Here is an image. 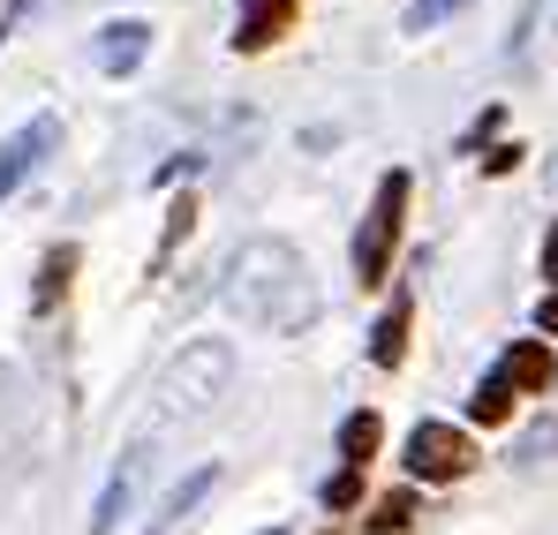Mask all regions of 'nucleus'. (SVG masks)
Segmentation results:
<instances>
[{"instance_id": "nucleus-1", "label": "nucleus", "mask_w": 558, "mask_h": 535, "mask_svg": "<svg viewBox=\"0 0 558 535\" xmlns=\"http://www.w3.org/2000/svg\"><path fill=\"white\" fill-rule=\"evenodd\" d=\"M227 302L272 332H294L317 317V287H310V265L287 250V242H250L234 257V279H227Z\"/></svg>"}, {"instance_id": "nucleus-2", "label": "nucleus", "mask_w": 558, "mask_h": 535, "mask_svg": "<svg viewBox=\"0 0 558 535\" xmlns=\"http://www.w3.org/2000/svg\"><path fill=\"white\" fill-rule=\"evenodd\" d=\"M400 204H408V174H385L377 181V204L371 219H363V234H355V279L377 287L385 265H392V242H400Z\"/></svg>"}, {"instance_id": "nucleus-3", "label": "nucleus", "mask_w": 558, "mask_h": 535, "mask_svg": "<svg viewBox=\"0 0 558 535\" xmlns=\"http://www.w3.org/2000/svg\"><path fill=\"white\" fill-rule=\"evenodd\" d=\"M468 460H475V446H468L453 423H415V438H408V475L453 483V475H468Z\"/></svg>"}, {"instance_id": "nucleus-4", "label": "nucleus", "mask_w": 558, "mask_h": 535, "mask_svg": "<svg viewBox=\"0 0 558 535\" xmlns=\"http://www.w3.org/2000/svg\"><path fill=\"white\" fill-rule=\"evenodd\" d=\"M53 144H61V113H31V121H23L8 144H0V204L15 196V181L31 174V167H38Z\"/></svg>"}, {"instance_id": "nucleus-5", "label": "nucleus", "mask_w": 558, "mask_h": 535, "mask_svg": "<svg viewBox=\"0 0 558 535\" xmlns=\"http://www.w3.org/2000/svg\"><path fill=\"white\" fill-rule=\"evenodd\" d=\"M219 385H227V348H211V340H204V348H189V355L174 362V377H167V400H174V408H204Z\"/></svg>"}, {"instance_id": "nucleus-6", "label": "nucleus", "mask_w": 558, "mask_h": 535, "mask_svg": "<svg viewBox=\"0 0 558 535\" xmlns=\"http://www.w3.org/2000/svg\"><path fill=\"white\" fill-rule=\"evenodd\" d=\"M144 46H151V31H144V23H106V31L92 38V61L106 69V76H129V69L144 61Z\"/></svg>"}, {"instance_id": "nucleus-7", "label": "nucleus", "mask_w": 558, "mask_h": 535, "mask_svg": "<svg viewBox=\"0 0 558 535\" xmlns=\"http://www.w3.org/2000/svg\"><path fill=\"white\" fill-rule=\"evenodd\" d=\"M302 0H242V23H234V46L242 53H257V46H272L279 31H287V15H294Z\"/></svg>"}, {"instance_id": "nucleus-8", "label": "nucleus", "mask_w": 558, "mask_h": 535, "mask_svg": "<svg viewBox=\"0 0 558 535\" xmlns=\"http://www.w3.org/2000/svg\"><path fill=\"white\" fill-rule=\"evenodd\" d=\"M498 377H506L513 392H544L558 369H551V355H544L536 340H521V348H506V369H498Z\"/></svg>"}, {"instance_id": "nucleus-9", "label": "nucleus", "mask_w": 558, "mask_h": 535, "mask_svg": "<svg viewBox=\"0 0 558 535\" xmlns=\"http://www.w3.org/2000/svg\"><path fill=\"white\" fill-rule=\"evenodd\" d=\"M136 467H144V452H129V460L113 467V483H106V498H98V513H92V535H113V521L129 513V490H136Z\"/></svg>"}, {"instance_id": "nucleus-10", "label": "nucleus", "mask_w": 558, "mask_h": 535, "mask_svg": "<svg viewBox=\"0 0 558 535\" xmlns=\"http://www.w3.org/2000/svg\"><path fill=\"white\" fill-rule=\"evenodd\" d=\"M400 355H408V302H392L371 332V362H400Z\"/></svg>"}, {"instance_id": "nucleus-11", "label": "nucleus", "mask_w": 558, "mask_h": 535, "mask_svg": "<svg viewBox=\"0 0 558 535\" xmlns=\"http://www.w3.org/2000/svg\"><path fill=\"white\" fill-rule=\"evenodd\" d=\"M204 490H211V467H196V475H189L182 490H174V498H167V513H159V521H151V535H174L189 521V506H196V498H204Z\"/></svg>"}, {"instance_id": "nucleus-12", "label": "nucleus", "mask_w": 558, "mask_h": 535, "mask_svg": "<svg viewBox=\"0 0 558 535\" xmlns=\"http://www.w3.org/2000/svg\"><path fill=\"white\" fill-rule=\"evenodd\" d=\"M377 438H385V430H377L371 408H363V415H348V423H340V452H348V467H363V460L377 452Z\"/></svg>"}, {"instance_id": "nucleus-13", "label": "nucleus", "mask_w": 558, "mask_h": 535, "mask_svg": "<svg viewBox=\"0 0 558 535\" xmlns=\"http://www.w3.org/2000/svg\"><path fill=\"white\" fill-rule=\"evenodd\" d=\"M468 415H475V423H506V415H513V385H506V377H483L475 400H468Z\"/></svg>"}, {"instance_id": "nucleus-14", "label": "nucleus", "mask_w": 558, "mask_h": 535, "mask_svg": "<svg viewBox=\"0 0 558 535\" xmlns=\"http://www.w3.org/2000/svg\"><path fill=\"white\" fill-rule=\"evenodd\" d=\"M69 271H76V250H53V257H46V279H38V309H46V302L69 287Z\"/></svg>"}, {"instance_id": "nucleus-15", "label": "nucleus", "mask_w": 558, "mask_h": 535, "mask_svg": "<svg viewBox=\"0 0 558 535\" xmlns=\"http://www.w3.org/2000/svg\"><path fill=\"white\" fill-rule=\"evenodd\" d=\"M408 521H415V498H408V490H400V498H385V506L371 513V528H377V535H400Z\"/></svg>"}, {"instance_id": "nucleus-16", "label": "nucleus", "mask_w": 558, "mask_h": 535, "mask_svg": "<svg viewBox=\"0 0 558 535\" xmlns=\"http://www.w3.org/2000/svg\"><path fill=\"white\" fill-rule=\"evenodd\" d=\"M453 8H468V0H415V8H408V31H438Z\"/></svg>"}, {"instance_id": "nucleus-17", "label": "nucleus", "mask_w": 558, "mask_h": 535, "mask_svg": "<svg viewBox=\"0 0 558 535\" xmlns=\"http://www.w3.org/2000/svg\"><path fill=\"white\" fill-rule=\"evenodd\" d=\"M355 498H363V475H355V467H348V475H332V483H325V506H355Z\"/></svg>"}, {"instance_id": "nucleus-18", "label": "nucleus", "mask_w": 558, "mask_h": 535, "mask_svg": "<svg viewBox=\"0 0 558 535\" xmlns=\"http://www.w3.org/2000/svg\"><path fill=\"white\" fill-rule=\"evenodd\" d=\"M23 8H31V0H8V15H0V46H8V31L23 23Z\"/></svg>"}, {"instance_id": "nucleus-19", "label": "nucleus", "mask_w": 558, "mask_h": 535, "mask_svg": "<svg viewBox=\"0 0 558 535\" xmlns=\"http://www.w3.org/2000/svg\"><path fill=\"white\" fill-rule=\"evenodd\" d=\"M544 271H551V279H558V227H551V234H544Z\"/></svg>"}, {"instance_id": "nucleus-20", "label": "nucleus", "mask_w": 558, "mask_h": 535, "mask_svg": "<svg viewBox=\"0 0 558 535\" xmlns=\"http://www.w3.org/2000/svg\"><path fill=\"white\" fill-rule=\"evenodd\" d=\"M536 325H544V332H558V294L544 302V309H536Z\"/></svg>"}, {"instance_id": "nucleus-21", "label": "nucleus", "mask_w": 558, "mask_h": 535, "mask_svg": "<svg viewBox=\"0 0 558 535\" xmlns=\"http://www.w3.org/2000/svg\"><path fill=\"white\" fill-rule=\"evenodd\" d=\"M265 535H287V528H265Z\"/></svg>"}]
</instances>
